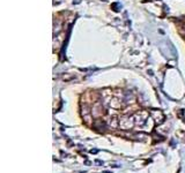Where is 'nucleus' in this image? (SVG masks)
I'll return each instance as SVG.
<instances>
[{
    "mask_svg": "<svg viewBox=\"0 0 185 173\" xmlns=\"http://www.w3.org/2000/svg\"><path fill=\"white\" fill-rule=\"evenodd\" d=\"M150 114H152V117L154 118V120H155V122H156L158 125H161V123L164 121V119H166L163 112L160 111V110H152V111H150Z\"/></svg>",
    "mask_w": 185,
    "mask_h": 173,
    "instance_id": "1",
    "label": "nucleus"
},
{
    "mask_svg": "<svg viewBox=\"0 0 185 173\" xmlns=\"http://www.w3.org/2000/svg\"><path fill=\"white\" fill-rule=\"evenodd\" d=\"M95 163H96L97 165H103V162H102L101 159H96V160H95Z\"/></svg>",
    "mask_w": 185,
    "mask_h": 173,
    "instance_id": "2",
    "label": "nucleus"
},
{
    "mask_svg": "<svg viewBox=\"0 0 185 173\" xmlns=\"http://www.w3.org/2000/svg\"><path fill=\"white\" fill-rule=\"evenodd\" d=\"M97 152H98L97 149H91V150H90V154H94V155H95V154H97Z\"/></svg>",
    "mask_w": 185,
    "mask_h": 173,
    "instance_id": "3",
    "label": "nucleus"
},
{
    "mask_svg": "<svg viewBox=\"0 0 185 173\" xmlns=\"http://www.w3.org/2000/svg\"><path fill=\"white\" fill-rule=\"evenodd\" d=\"M111 167H114V169H116V167H119L118 165H111Z\"/></svg>",
    "mask_w": 185,
    "mask_h": 173,
    "instance_id": "4",
    "label": "nucleus"
}]
</instances>
